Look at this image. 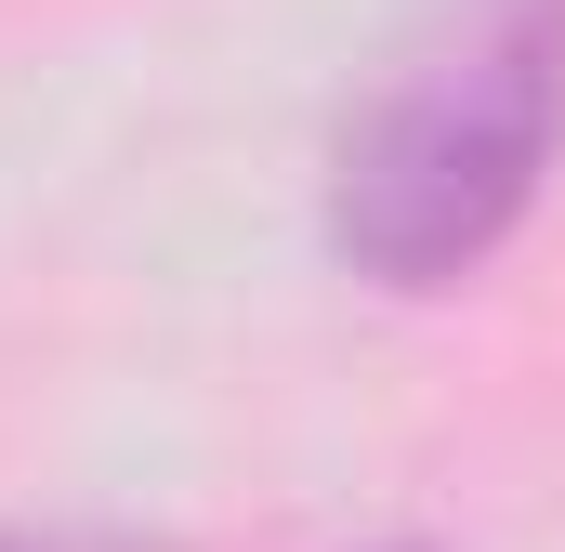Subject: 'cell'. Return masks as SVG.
Returning a JSON list of instances; mask_svg holds the SVG:
<instances>
[{"instance_id": "1", "label": "cell", "mask_w": 565, "mask_h": 552, "mask_svg": "<svg viewBox=\"0 0 565 552\" xmlns=\"http://www.w3.org/2000/svg\"><path fill=\"white\" fill-rule=\"evenodd\" d=\"M565 145V0H473L342 119L329 145V264L369 289H460Z\"/></svg>"}, {"instance_id": "2", "label": "cell", "mask_w": 565, "mask_h": 552, "mask_svg": "<svg viewBox=\"0 0 565 552\" xmlns=\"http://www.w3.org/2000/svg\"><path fill=\"white\" fill-rule=\"evenodd\" d=\"M0 552H145V540H106V527H13Z\"/></svg>"}]
</instances>
